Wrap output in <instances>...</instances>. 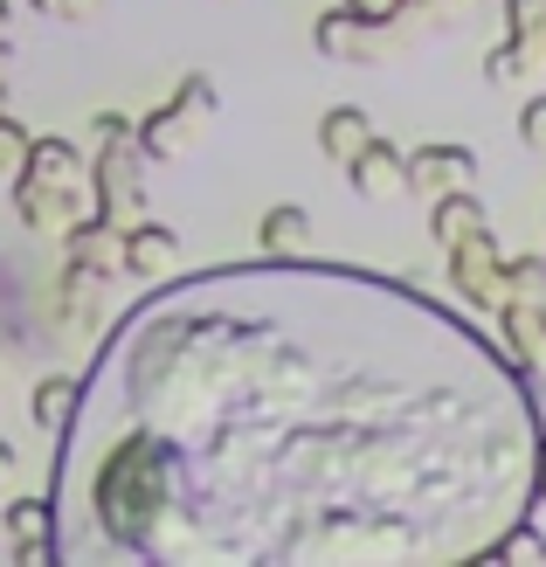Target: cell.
<instances>
[{"mask_svg": "<svg viewBox=\"0 0 546 567\" xmlns=\"http://www.w3.org/2000/svg\"><path fill=\"white\" fill-rule=\"evenodd\" d=\"M14 215H21L35 236H70V221H76V187H49V181H28V174H21Z\"/></svg>", "mask_w": 546, "mask_h": 567, "instance_id": "6da1fadb", "label": "cell"}, {"mask_svg": "<svg viewBox=\"0 0 546 567\" xmlns=\"http://www.w3.org/2000/svg\"><path fill=\"white\" fill-rule=\"evenodd\" d=\"M174 257H181V243H174V229H159V221H146V229L125 236V270H132V277L174 270Z\"/></svg>", "mask_w": 546, "mask_h": 567, "instance_id": "7a4b0ae2", "label": "cell"}, {"mask_svg": "<svg viewBox=\"0 0 546 567\" xmlns=\"http://www.w3.org/2000/svg\"><path fill=\"white\" fill-rule=\"evenodd\" d=\"M70 409H76V381H70V374H49V381L35 388V430H49V436H63V422H70Z\"/></svg>", "mask_w": 546, "mask_h": 567, "instance_id": "3957f363", "label": "cell"}, {"mask_svg": "<svg viewBox=\"0 0 546 567\" xmlns=\"http://www.w3.org/2000/svg\"><path fill=\"white\" fill-rule=\"evenodd\" d=\"M264 243H270V249H291V243H305V215H298V208H277V215L264 221Z\"/></svg>", "mask_w": 546, "mask_h": 567, "instance_id": "277c9868", "label": "cell"}, {"mask_svg": "<svg viewBox=\"0 0 546 567\" xmlns=\"http://www.w3.org/2000/svg\"><path fill=\"white\" fill-rule=\"evenodd\" d=\"M21 153H28V132L0 111V166H21Z\"/></svg>", "mask_w": 546, "mask_h": 567, "instance_id": "5b68a950", "label": "cell"}, {"mask_svg": "<svg viewBox=\"0 0 546 567\" xmlns=\"http://www.w3.org/2000/svg\"><path fill=\"white\" fill-rule=\"evenodd\" d=\"M8 485H14V443L0 436V492H8Z\"/></svg>", "mask_w": 546, "mask_h": 567, "instance_id": "8992f818", "label": "cell"}, {"mask_svg": "<svg viewBox=\"0 0 546 567\" xmlns=\"http://www.w3.org/2000/svg\"><path fill=\"white\" fill-rule=\"evenodd\" d=\"M0 42H8V0H0Z\"/></svg>", "mask_w": 546, "mask_h": 567, "instance_id": "52a82bcc", "label": "cell"}, {"mask_svg": "<svg viewBox=\"0 0 546 567\" xmlns=\"http://www.w3.org/2000/svg\"><path fill=\"white\" fill-rule=\"evenodd\" d=\"M35 8H49V14H63V0H35Z\"/></svg>", "mask_w": 546, "mask_h": 567, "instance_id": "ba28073f", "label": "cell"}, {"mask_svg": "<svg viewBox=\"0 0 546 567\" xmlns=\"http://www.w3.org/2000/svg\"><path fill=\"white\" fill-rule=\"evenodd\" d=\"M0 367H8V353H0Z\"/></svg>", "mask_w": 546, "mask_h": 567, "instance_id": "9c48e42d", "label": "cell"}]
</instances>
